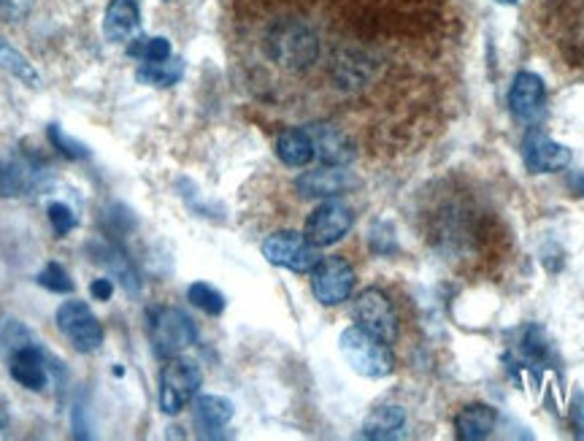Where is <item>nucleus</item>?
<instances>
[{
	"label": "nucleus",
	"mask_w": 584,
	"mask_h": 441,
	"mask_svg": "<svg viewBox=\"0 0 584 441\" xmlns=\"http://www.w3.org/2000/svg\"><path fill=\"white\" fill-rule=\"evenodd\" d=\"M355 290V268L344 257H323L311 268V293L323 306H338Z\"/></svg>",
	"instance_id": "obj_8"
},
{
	"label": "nucleus",
	"mask_w": 584,
	"mask_h": 441,
	"mask_svg": "<svg viewBox=\"0 0 584 441\" xmlns=\"http://www.w3.org/2000/svg\"><path fill=\"white\" fill-rule=\"evenodd\" d=\"M36 282H39L41 287H47L49 293H60V295L73 293V287H77L73 285L71 274H68L60 263H47V266L39 271V276H36Z\"/></svg>",
	"instance_id": "obj_26"
},
{
	"label": "nucleus",
	"mask_w": 584,
	"mask_h": 441,
	"mask_svg": "<svg viewBox=\"0 0 584 441\" xmlns=\"http://www.w3.org/2000/svg\"><path fill=\"white\" fill-rule=\"evenodd\" d=\"M187 298H190L192 306L211 314V317H219L225 312V295L217 287H211L209 282H195V285L187 287Z\"/></svg>",
	"instance_id": "obj_24"
},
{
	"label": "nucleus",
	"mask_w": 584,
	"mask_h": 441,
	"mask_svg": "<svg viewBox=\"0 0 584 441\" xmlns=\"http://www.w3.org/2000/svg\"><path fill=\"white\" fill-rule=\"evenodd\" d=\"M0 71L9 74V77H14V79H20L22 85H28V87H41V77L33 68V62L24 58L20 49L11 47L3 36H0Z\"/></svg>",
	"instance_id": "obj_22"
},
{
	"label": "nucleus",
	"mask_w": 584,
	"mask_h": 441,
	"mask_svg": "<svg viewBox=\"0 0 584 441\" xmlns=\"http://www.w3.org/2000/svg\"><path fill=\"white\" fill-rule=\"evenodd\" d=\"M195 425L204 433H215L234 420V403L222 395H200L192 406Z\"/></svg>",
	"instance_id": "obj_20"
},
{
	"label": "nucleus",
	"mask_w": 584,
	"mask_h": 441,
	"mask_svg": "<svg viewBox=\"0 0 584 441\" xmlns=\"http://www.w3.org/2000/svg\"><path fill=\"white\" fill-rule=\"evenodd\" d=\"M571 422H574L576 437L584 439V395L576 393L574 406H571Z\"/></svg>",
	"instance_id": "obj_31"
},
{
	"label": "nucleus",
	"mask_w": 584,
	"mask_h": 441,
	"mask_svg": "<svg viewBox=\"0 0 584 441\" xmlns=\"http://www.w3.org/2000/svg\"><path fill=\"white\" fill-rule=\"evenodd\" d=\"M357 185H360L357 176L347 171L344 166L314 168V171L300 174L298 179H295V190L304 195V198H325V200L355 190Z\"/></svg>",
	"instance_id": "obj_11"
},
{
	"label": "nucleus",
	"mask_w": 584,
	"mask_h": 441,
	"mask_svg": "<svg viewBox=\"0 0 584 441\" xmlns=\"http://www.w3.org/2000/svg\"><path fill=\"white\" fill-rule=\"evenodd\" d=\"M47 217H49V225H52L55 236H58V238H66L68 233L77 231V225H79L77 214H73L71 206L60 204V200H55V204H49Z\"/></svg>",
	"instance_id": "obj_28"
},
{
	"label": "nucleus",
	"mask_w": 584,
	"mask_h": 441,
	"mask_svg": "<svg viewBox=\"0 0 584 441\" xmlns=\"http://www.w3.org/2000/svg\"><path fill=\"white\" fill-rule=\"evenodd\" d=\"M406 412L400 406H379L363 422V437L366 439H393L404 431Z\"/></svg>",
	"instance_id": "obj_21"
},
{
	"label": "nucleus",
	"mask_w": 584,
	"mask_h": 441,
	"mask_svg": "<svg viewBox=\"0 0 584 441\" xmlns=\"http://www.w3.org/2000/svg\"><path fill=\"white\" fill-rule=\"evenodd\" d=\"M498 3H506V6H514V3H517V0H498Z\"/></svg>",
	"instance_id": "obj_32"
},
{
	"label": "nucleus",
	"mask_w": 584,
	"mask_h": 441,
	"mask_svg": "<svg viewBox=\"0 0 584 441\" xmlns=\"http://www.w3.org/2000/svg\"><path fill=\"white\" fill-rule=\"evenodd\" d=\"M33 9V0H0V22H20Z\"/></svg>",
	"instance_id": "obj_29"
},
{
	"label": "nucleus",
	"mask_w": 584,
	"mask_h": 441,
	"mask_svg": "<svg viewBox=\"0 0 584 441\" xmlns=\"http://www.w3.org/2000/svg\"><path fill=\"white\" fill-rule=\"evenodd\" d=\"M352 225H355V214H352L347 204H342V200H325V204H319L309 214L304 233L314 247H330V244L342 242L347 236Z\"/></svg>",
	"instance_id": "obj_9"
},
{
	"label": "nucleus",
	"mask_w": 584,
	"mask_h": 441,
	"mask_svg": "<svg viewBox=\"0 0 584 441\" xmlns=\"http://www.w3.org/2000/svg\"><path fill=\"white\" fill-rule=\"evenodd\" d=\"M263 255L271 266L290 268L295 274H311V268L317 266L323 257H319V247L306 238V233L295 231H279L263 242Z\"/></svg>",
	"instance_id": "obj_5"
},
{
	"label": "nucleus",
	"mask_w": 584,
	"mask_h": 441,
	"mask_svg": "<svg viewBox=\"0 0 584 441\" xmlns=\"http://www.w3.org/2000/svg\"><path fill=\"white\" fill-rule=\"evenodd\" d=\"M495 422H498V414H495L493 406L471 403V406L461 409V414L455 418V433L461 441H479L495 431Z\"/></svg>",
	"instance_id": "obj_18"
},
{
	"label": "nucleus",
	"mask_w": 584,
	"mask_h": 441,
	"mask_svg": "<svg viewBox=\"0 0 584 441\" xmlns=\"http://www.w3.org/2000/svg\"><path fill=\"white\" fill-rule=\"evenodd\" d=\"M90 293L96 301H109L115 295V280L111 276H103V280H96L90 285Z\"/></svg>",
	"instance_id": "obj_30"
},
{
	"label": "nucleus",
	"mask_w": 584,
	"mask_h": 441,
	"mask_svg": "<svg viewBox=\"0 0 584 441\" xmlns=\"http://www.w3.org/2000/svg\"><path fill=\"white\" fill-rule=\"evenodd\" d=\"M276 155H279V160L290 168L309 166L314 160V141L309 130L290 128L285 130V134H279V138H276Z\"/></svg>",
	"instance_id": "obj_19"
},
{
	"label": "nucleus",
	"mask_w": 584,
	"mask_h": 441,
	"mask_svg": "<svg viewBox=\"0 0 584 441\" xmlns=\"http://www.w3.org/2000/svg\"><path fill=\"white\" fill-rule=\"evenodd\" d=\"M204 374L198 363L187 357H168L160 371V409L166 414H179L198 393Z\"/></svg>",
	"instance_id": "obj_4"
},
{
	"label": "nucleus",
	"mask_w": 584,
	"mask_h": 441,
	"mask_svg": "<svg viewBox=\"0 0 584 441\" xmlns=\"http://www.w3.org/2000/svg\"><path fill=\"white\" fill-rule=\"evenodd\" d=\"M85 252L96 266L106 271V276H111V280L125 290V293H141V274H138L133 261L125 255V249L119 247V244L109 242V238H92V242H87Z\"/></svg>",
	"instance_id": "obj_10"
},
{
	"label": "nucleus",
	"mask_w": 584,
	"mask_h": 441,
	"mask_svg": "<svg viewBox=\"0 0 584 441\" xmlns=\"http://www.w3.org/2000/svg\"><path fill=\"white\" fill-rule=\"evenodd\" d=\"M352 317L363 331L374 333L382 342L393 344L398 339V314H395L393 304H389V298L379 287H368L357 295L355 306H352Z\"/></svg>",
	"instance_id": "obj_7"
},
{
	"label": "nucleus",
	"mask_w": 584,
	"mask_h": 441,
	"mask_svg": "<svg viewBox=\"0 0 584 441\" xmlns=\"http://www.w3.org/2000/svg\"><path fill=\"white\" fill-rule=\"evenodd\" d=\"M47 136L49 141H52V147L58 149L60 155H66L68 160H87V157H90V149H87L81 141H77L73 136H68L60 125H49Z\"/></svg>",
	"instance_id": "obj_27"
},
{
	"label": "nucleus",
	"mask_w": 584,
	"mask_h": 441,
	"mask_svg": "<svg viewBox=\"0 0 584 441\" xmlns=\"http://www.w3.org/2000/svg\"><path fill=\"white\" fill-rule=\"evenodd\" d=\"M546 106V87L542 77L531 71H519L514 77L512 90H508V109L519 122H536L544 115Z\"/></svg>",
	"instance_id": "obj_13"
},
{
	"label": "nucleus",
	"mask_w": 584,
	"mask_h": 441,
	"mask_svg": "<svg viewBox=\"0 0 584 441\" xmlns=\"http://www.w3.org/2000/svg\"><path fill=\"white\" fill-rule=\"evenodd\" d=\"M523 155H525V166L531 168L533 174L561 171V168H565L571 163L568 147L552 141V138L542 134V130H531V134L525 136Z\"/></svg>",
	"instance_id": "obj_14"
},
{
	"label": "nucleus",
	"mask_w": 584,
	"mask_h": 441,
	"mask_svg": "<svg viewBox=\"0 0 584 441\" xmlns=\"http://www.w3.org/2000/svg\"><path fill=\"white\" fill-rule=\"evenodd\" d=\"M0 428H6V420H3V418H0Z\"/></svg>",
	"instance_id": "obj_33"
},
{
	"label": "nucleus",
	"mask_w": 584,
	"mask_h": 441,
	"mask_svg": "<svg viewBox=\"0 0 584 441\" xmlns=\"http://www.w3.org/2000/svg\"><path fill=\"white\" fill-rule=\"evenodd\" d=\"M338 346H342L344 361L352 365L355 374L368 376V380H382V376L393 374L395 361L387 342L376 339L374 333L363 331L360 325L347 327L342 339H338Z\"/></svg>",
	"instance_id": "obj_2"
},
{
	"label": "nucleus",
	"mask_w": 584,
	"mask_h": 441,
	"mask_svg": "<svg viewBox=\"0 0 584 441\" xmlns=\"http://www.w3.org/2000/svg\"><path fill=\"white\" fill-rule=\"evenodd\" d=\"M128 52L141 62H160L171 58V41L162 36H147V39H136L130 43Z\"/></svg>",
	"instance_id": "obj_25"
},
{
	"label": "nucleus",
	"mask_w": 584,
	"mask_h": 441,
	"mask_svg": "<svg viewBox=\"0 0 584 441\" xmlns=\"http://www.w3.org/2000/svg\"><path fill=\"white\" fill-rule=\"evenodd\" d=\"M138 81H143V85H152V87H174L176 81L185 77V62L179 58H168V60H160V62H141V68H138Z\"/></svg>",
	"instance_id": "obj_23"
},
{
	"label": "nucleus",
	"mask_w": 584,
	"mask_h": 441,
	"mask_svg": "<svg viewBox=\"0 0 584 441\" xmlns=\"http://www.w3.org/2000/svg\"><path fill=\"white\" fill-rule=\"evenodd\" d=\"M268 55L285 68H306L317 60L319 41L306 24L281 22L268 36Z\"/></svg>",
	"instance_id": "obj_3"
},
{
	"label": "nucleus",
	"mask_w": 584,
	"mask_h": 441,
	"mask_svg": "<svg viewBox=\"0 0 584 441\" xmlns=\"http://www.w3.org/2000/svg\"><path fill=\"white\" fill-rule=\"evenodd\" d=\"M55 320H58V331L73 344V350L92 355V352H98L103 346V325L98 323V317L85 301H66V304H60Z\"/></svg>",
	"instance_id": "obj_6"
},
{
	"label": "nucleus",
	"mask_w": 584,
	"mask_h": 441,
	"mask_svg": "<svg viewBox=\"0 0 584 441\" xmlns=\"http://www.w3.org/2000/svg\"><path fill=\"white\" fill-rule=\"evenodd\" d=\"M43 171L28 157H6L0 160V198H14L41 187Z\"/></svg>",
	"instance_id": "obj_15"
},
{
	"label": "nucleus",
	"mask_w": 584,
	"mask_h": 441,
	"mask_svg": "<svg viewBox=\"0 0 584 441\" xmlns=\"http://www.w3.org/2000/svg\"><path fill=\"white\" fill-rule=\"evenodd\" d=\"M9 371L17 382L22 384L24 390H39L47 388L49 382V369H47V357H43L41 346L28 339V342L11 346V357H9Z\"/></svg>",
	"instance_id": "obj_12"
},
{
	"label": "nucleus",
	"mask_w": 584,
	"mask_h": 441,
	"mask_svg": "<svg viewBox=\"0 0 584 441\" xmlns=\"http://www.w3.org/2000/svg\"><path fill=\"white\" fill-rule=\"evenodd\" d=\"M309 136L314 141V157H319L325 166H347L355 157V149H352L349 138L342 130L328 128V125H314Z\"/></svg>",
	"instance_id": "obj_17"
},
{
	"label": "nucleus",
	"mask_w": 584,
	"mask_h": 441,
	"mask_svg": "<svg viewBox=\"0 0 584 441\" xmlns=\"http://www.w3.org/2000/svg\"><path fill=\"white\" fill-rule=\"evenodd\" d=\"M138 24H141V11H138L136 0H111V3L106 6L103 33L109 41H130L136 36Z\"/></svg>",
	"instance_id": "obj_16"
},
{
	"label": "nucleus",
	"mask_w": 584,
	"mask_h": 441,
	"mask_svg": "<svg viewBox=\"0 0 584 441\" xmlns=\"http://www.w3.org/2000/svg\"><path fill=\"white\" fill-rule=\"evenodd\" d=\"M147 331H149V342H152L155 355L162 357V361L181 355V352L190 350V346L198 342L195 323L187 317L185 312H181V308H176V306L149 308Z\"/></svg>",
	"instance_id": "obj_1"
}]
</instances>
